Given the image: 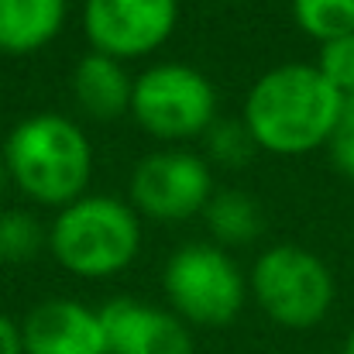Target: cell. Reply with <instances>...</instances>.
<instances>
[{"mask_svg": "<svg viewBox=\"0 0 354 354\" xmlns=\"http://www.w3.org/2000/svg\"><path fill=\"white\" fill-rule=\"evenodd\" d=\"M48 244L59 265L73 275L104 279L134 261L141 227L127 203L111 196H83L59 210Z\"/></svg>", "mask_w": 354, "mask_h": 354, "instance_id": "cell-3", "label": "cell"}, {"mask_svg": "<svg viewBox=\"0 0 354 354\" xmlns=\"http://www.w3.org/2000/svg\"><path fill=\"white\" fill-rule=\"evenodd\" d=\"M45 244L41 224L24 214V210H3L0 214V261L7 265H21L28 258H35Z\"/></svg>", "mask_w": 354, "mask_h": 354, "instance_id": "cell-15", "label": "cell"}, {"mask_svg": "<svg viewBox=\"0 0 354 354\" xmlns=\"http://www.w3.org/2000/svg\"><path fill=\"white\" fill-rule=\"evenodd\" d=\"M165 296L193 324H231L244 306V279L217 244H183L165 265Z\"/></svg>", "mask_w": 354, "mask_h": 354, "instance_id": "cell-5", "label": "cell"}, {"mask_svg": "<svg viewBox=\"0 0 354 354\" xmlns=\"http://www.w3.org/2000/svg\"><path fill=\"white\" fill-rule=\"evenodd\" d=\"M254 148V138L248 131V124H234V120H224V124H214L210 131V155L224 165H241Z\"/></svg>", "mask_w": 354, "mask_h": 354, "instance_id": "cell-17", "label": "cell"}, {"mask_svg": "<svg viewBox=\"0 0 354 354\" xmlns=\"http://www.w3.org/2000/svg\"><path fill=\"white\" fill-rule=\"evenodd\" d=\"M179 17V0H86L83 24L97 52L134 59L158 48Z\"/></svg>", "mask_w": 354, "mask_h": 354, "instance_id": "cell-8", "label": "cell"}, {"mask_svg": "<svg viewBox=\"0 0 354 354\" xmlns=\"http://www.w3.org/2000/svg\"><path fill=\"white\" fill-rule=\"evenodd\" d=\"M292 14L320 45L354 35V0H292Z\"/></svg>", "mask_w": 354, "mask_h": 354, "instance_id": "cell-14", "label": "cell"}, {"mask_svg": "<svg viewBox=\"0 0 354 354\" xmlns=\"http://www.w3.org/2000/svg\"><path fill=\"white\" fill-rule=\"evenodd\" d=\"M62 21L66 0H0V52H38L59 35Z\"/></svg>", "mask_w": 354, "mask_h": 354, "instance_id": "cell-12", "label": "cell"}, {"mask_svg": "<svg viewBox=\"0 0 354 354\" xmlns=\"http://www.w3.org/2000/svg\"><path fill=\"white\" fill-rule=\"evenodd\" d=\"M251 289L261 310L282 327H313L334 303L330 268L299 244L268 248L251 272Z\"/></svg>", "mask_w": 354, "mask_h": 354, "instance_id": "cell-4", "label": "cell"}, {"mask_svg": "<svg viewBox=\"0 0 354 354\" xmlns=\"http://www.w3.org/2000/svg\"><path fill=\"white\" fill-rule=\"evenodd\" d=\"M131 90H134V80H127L118 59L104 52L83 55L73 73L76 107L93 120H118L124 111H131Z\"/></svg>", "mask_w": 354, "mask_h": 354, "instance_id": "cell-11", "label": "cell"}, {"mask_svg": "<svg viewBox=\"0 0 354 354\" xmlns=\"http://www.w3.org/2000/svg\"><path fill=\"white\" fill-rule=\"evenodd\" d=\"M207 224H210V231L221 237V241L244 244V241L261 234L265 217H261V207H258L254 196H248L241 189H224V193L210 196V203H207Z\"/></svg>", "mask_w": 354, "mask_h": 354, "instance_id": "cell-13", "label": "cell"}, {"mask_svg": "<svg viewBox=\"0 0 354 354\" xmlns=\"http://www.w3.org/2000/svg\"><path fill=\"white\" fill-rule=\"evenodd\" d=\"M7 179H10V176H7V165L0 162V193H3V186H7Z\"/></svg>", "mask_w": 354, "mask_h": 354, "instance_id": "cell-20", "label": "cell"}, {"mask_svg": "<svg viewBox=\"0 0 354 354\" xmlns=\"http://www.w3.org/2000/svg\"><path fill=\"white\" fill-rule=\"evenodd\" d=\"M100 320L111 354H193L186 324L169 310L138 299H111Z\"/></svg>", "mask_w": 354, "mask_h": 354, "instance_id": "cell-9", "label": "cell"}, {"mask_svg": "<svg viewBox=\"0 0 354 354\" xmlns=\"http://www.w3.org/2000/svg\"><path fill=\"white\" fill-rule=\"evenodd\" d=\"M24 354H111L100 313L76 299H45L21 324Z\"/></svg>", "mask_w": 354, "mask_h": 354, "instance_id": "cell-10", "label": "cell"}, {"mask_svg": "<svg viewBox=\"0 0 354 354\" xmlns=\"http://www.w3.org/2000/svg\"><path fill=\"white\" fill-rule=\"evenodd\" d=\"M214 179L203 158L189 151H155L138 162L131 176V200L155 221H183L207 210Z\"/></svg>", "mask_w": 354, "mask_h": 354, "instance_id": "cell-7", "label": "cell"}, {"mask_svg": "<svg viewBox=\"0 0 354 354\" xmlns=\"http://www.w3.org/2000/svg\"><path fill=\"white\" fill-rule=\"evenodd\" d=\"M341 111L344 104L337 90L317 66L289 62L251 86L244 124L258 148L275 155H306L330 141Z\"/></svg>", "mask_w": 354, "mask_h": 354, "instance_id": "cell-1", "label": "cell"}, {"mask_svg": "<svg viewBox=\"0 0 354 354\" xmlns=\"http://www.w3.org/2000/svg\"><path fill=\"white\" fill-rule=\"evenodd\" d=\"M327 148H330V162L337 165V172L354 179V107L341 111V120H337Z\"/></svg>", "mask_w": 354, "mask_h": 354, "instance_id": "cell-18", "label": "cell"}, {"mask_svg": "<svg viewBox=\"0 0 354 354\" xmlns=\"http://www.w3.org/2000/svg\"><path fill=\"white\" fill-rule=\"evenodd\" d=\"M344 354H354V330H351V337H348V344H344Z\"/></svg>", "mask_w": 354, "mask_h": 354, "instance_id": "cell-21", "label": "cell"}, {"mask_svg": "<svg viewBox=\"0 0 354 354\" xmlns=\"http://www.w3.org/2000/svg\"><path fill=\"white\" fill-rule=\"evenodd\" d=\"M3 165L17 189L31 200L69 207L86 193L93 151L80 124L59 114H35L10 131L3 145Z\"/></svg>", "mask_w": 354, "mask_h": 354, "instance_id": "cell-2", "label": "cell"}, {"mask_svg": "<svg viewBox=\"0 0 354 354\" xmlns=\"http://www.w3.org/2000/svg\"><path fill=\"white\" fill-rule=\"evenodd\" d=\"M131 114L155 138H193L214 124L217 93L193 66L165 62L145 69L134 80Z\"/></svg>", "mask_w": 354, "mask_h": 354, "instance_id": "cell-6", "label": "cell"}, {"mask_svg": "<svg viewBox=\"0 0 354 354\" xmlns=\"http://www.w3.org/2000/svg\"><path fill=\"white\" fill-rule=\"evenodd\" d=\"M317 69L327 76V83L337 90L341 104L354 107V35L348 38H334L320 48V62Z\"/></svg>", "mask_w": 354, "mask_h": 354, "instance_id": "cell-16", "label": "cell"}, {"mask_svg": "<svg viewBox=\"0 0 354 354\" xmlns=\"http://www.w3.org/2000/svg\"><path fill=\"white\" fill-rule=\"evenodd\" d=\"M0 354H24V344H21V327L14 320H7L0 313Z\"/></svg>", "mask_w": 354, "mask_h": 354, "instance_id": "cell-19", "label": "cell"}]
</instances>
